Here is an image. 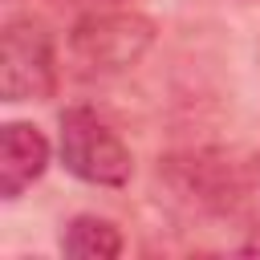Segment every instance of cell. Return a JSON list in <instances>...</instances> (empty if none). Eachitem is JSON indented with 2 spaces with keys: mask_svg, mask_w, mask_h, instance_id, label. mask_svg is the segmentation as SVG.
Returning <instances> with one entry per match:
<instances>
[{
  "mask_svg": "<svg viewBox=\"0 0 260 260\" xmlns=\"http://www.w3.org/2000/svg\"><path fill=\"white\" fill-rule=\"evenodd\" d=\"M61 252L77 260H114L122 256V232L102 215H73L61 232Z\"/></svg>",
  "mask_w": 260,
  "mask_h": 260,
  "instance_id": "5b68a950",
  "label": "cell"
},
{
  "mask_svg": "<svg viewBox=\"0 0 260 260\" xmlns=\"http://www.w3.org/2000/svg\"><path fill=\"white\" fill-rule=\"evenodd\" d=\"M61 134H57V154L61 167L93 187H126L134 175L130 146L118 138V130L98 118L89 106H69L61 114Z\"/></svg>",
  "mask_w": 260,
  "mask_h": 260,
  "instance_id": "7a4b0ae2",
  "label": "cell"
},
{
  "mask_svg": "<svg viewBox=\"0 0 260 260\" xmlns=\"http://www.w3.org/2000/svg\"><path fill=\"white\" fill-rule=\"evenodd\" d=\"M57 89L53 37L37 20H8L0 37V98L4 102H45Z\"/></svg>",
  "mask_w": 260,
  "mask_h": 260,
  "instance_id": "3957f363",
  "label": "cell"
},
{
  "mask_svg": "<svg viewBox=\"0 0 260 260\" xmlns=\"http://www.w3.org/2000/svg\"><path fill=\"white\" fill-rule=\"evenodd\" d=\"M53 146L32 122H4L0 126V195L16 199L49 171Z\"/></svg>",
  "mask_w": 260,
  "mask_h": 260,
  "instance_id": "277c9868",
  "label": "cell"
},
{
  "mask_svg": "<svg viewBox=\"0 0 260 260\" xmlns=\"http://www.w3.org/2000/svg\"><path fill=\"white\" fill-rule=\"evenodd\" d=\"M154 45V20L134 8H93L69 28V61L85 77L134 69Z\"/></svg>",
  "mask_w": 260,
  "mask_h": 260,
  "instance_id": "6da1fadb",
  "label": "cell"
}]
</instances>
